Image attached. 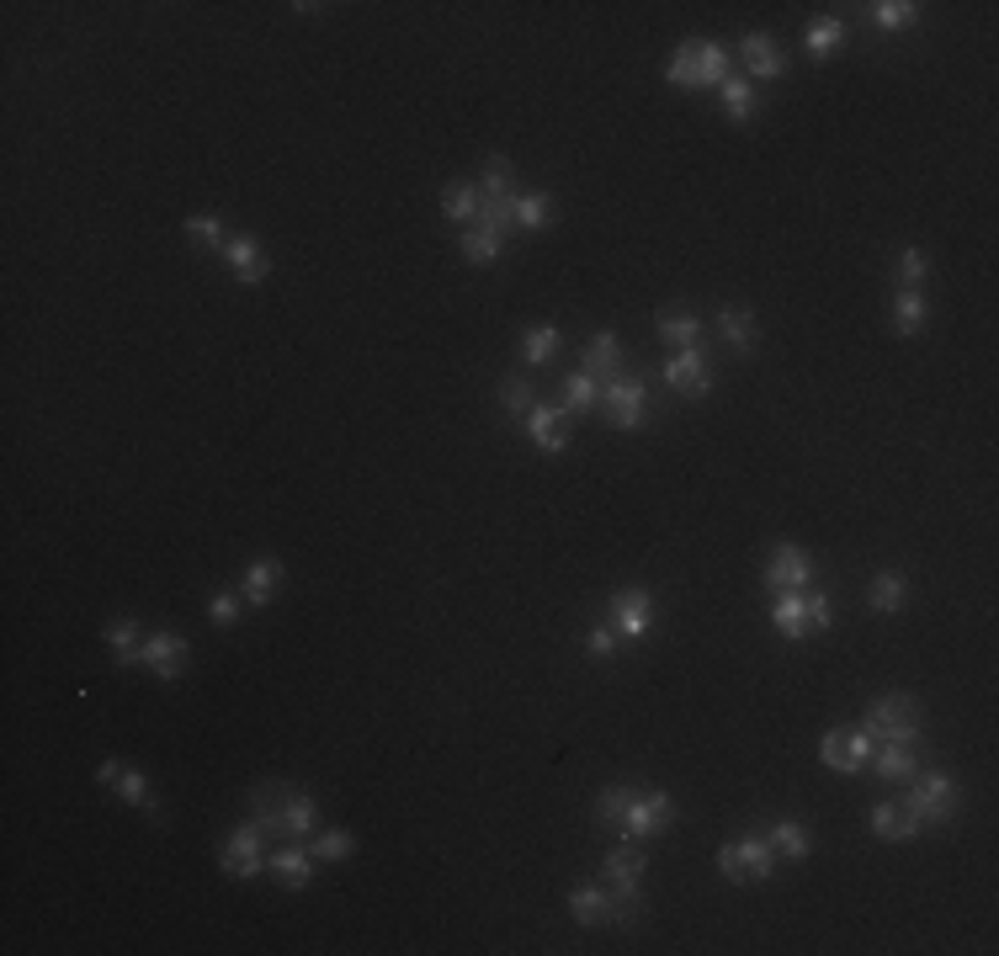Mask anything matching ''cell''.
Instances as JSON below:
<instances>
[{"label":"cell","mask_w":999,"mask_h":956,"mask_svg":"<svg viewBox=\"0 0 999 956\" xmlns=\"http://www.w3.org/2000/svg\"><path fill=\"white\" fill-rule=\"evenodd\" d=\"M665 80L681 86V91H702V86H723L729 80V48L723 43H707V38H691L670 53L665 64Z\"/></svg>","instance_id":"1"},{"label":"cell","mask_w":999,"mask_h":956,"mask_svg":"<svg viewBox=\"0 0 999 956\" xmlns=\"http://www.w3.org/2000/svg\"><path fill=\"white\" fill-rule=\"evenodd\" d=\"M957 803H962V791H957V781H951L947 770H926V776H909L903 808L915 813L920 824H951V818H957Z\"/></svg>","instance_id":"2"},{"label":"cell","mask_w":999,"mask_h":956,"mask_svg":"<svg viewBox=\"0 0 999 956\" xmlns=\"http://www.w3.org/2000/svg\"><path fill=\"white\" fill-rule=\"evenodd\" d=\"M718 872L729 877V883H766L771 872H777V850H771V839L766 835H739L729 839L723 850H718Z\"/></svg>","instance_id":"3"},{"label":"cell","mask_w":999,"mask_h":956,"mask_svg":"<svg viewBox=\"0 0 999 956\" xmlns=\"http://www.w3.org/2000/svg\"><path fill=\"white\" fill-rule=\"evenodd\" d=\"M872 734H882L888 744H915L920 739V723H926V713H920V701L915 696H903V691H888L878 696L872 707H867V717H861Z\"/></svg>","instance_id":"4"},{"label":"cell","mask_w":999,"mask_h":956,"mask_svg":"<svg viewBox=\"0 0 999 956\" xmlns=\"http://www.w3.org/2000/svg\"><path fill=\"white\" fill-rule=\"evenodd\" d=\"M872 749H878V734L867 723H851V728H829L825 744H819V760L840 776H861L872 765Z\"/></svg>","instance_id":"5"},{"label":"cell","mask_w":999,"mask_h":956,"mask_svg":"<svg viewBox=\"0 0 999 956\" xmlns=\"http://www.w3.org/2000/svg\"><path fill=\"white\" fill-rule=\"evenodd\" d=\"M607 621H611V633H617L622 644H638V638H649V627H655V596H649L643 585L611 590Z\"/></svg>","instance_id":"6"},{"label":"cell","mask_w":999,"mask_h":956,"mask_svg":"<svg viewBox=\"0 0 999 956\" xmlns=\"http://www.w3.org/2000/svg\"><path fill=\"white\" fill-rule=\"evenodd\" d=\"M601 409H607L611 430H628V436H633V430L643 426V409H649V382L617 372L611 382H601Z\"/></svg>","instance_id":"7"},{"label":"cell","mask_w":999,"mask_h":956,"mask_svg":"<svg viewBox=\"0 0 999 956\" xmlns=\"http://www.w3.org/2000/svg\"><path fill=\"white\" fill-rule=\"evenodd\" d=\"M569 914H575V925L596 930V925H633L638 904L611 898V887L601 883V887H575V893H569Z\"/></svg>","instance_id":"8"},{"label":"cell","mask_w":999,"mask_h":956,"mask_svg":"<svg viewBox=\"0 0 999 956\" xmlns=\"http://www.w3.org/2000/svg\"><path fill=\"white\" fill-rule=\"evenodd\" d=\"M267 829L250 818V824H240L234 835L223 839V850H219V872L223 877H256V872H267Z\"/></svg>","instance_id":"9"},{"label":"cell","mask_w":999,"mask_h":956,"mask_svg":"<svg viewBox=\"0 0 999 956\" xmlns=\"http://www.w3.org/2000/svg\"><path fill=\"white\" fill-rule=\"evenodd\" d=\"M676 824V797L670 791H633V803L622 813V835L628 839H655Z\"/></svg>","instance_id":"10"},{"label":"cell","mask_w":999,"mask_h":956,"mask_svg":"<svg viewBox=\"0 0 999 956\" xmlns=\"http://www.w3.org/2000/svg\"><path fill=\"white\" fill-rule=\"evenodd\" d=\"M643 872H649V856L638 850V845H617L607 860H601V883L611 887V898H622V904H643Z\"/></svg>","instance_id":"11"},{"label":"cell","mask_w":999,"mask_h":956,"mask_svg":"<svg viewBox=\"0 0 999 956\" xmlns=\"http://www.w3.org/2000/svg\"><path fill=\"white\" fill-rule=\"evenodd\" d=\"M97 781H101L107 791H118L122 803H133V808H144V813H154V818H160V803L149 797V781H144V770H139V765H128V760H101Z\"/></svg>","instance_id":"12"},{"label":"cell","mask_w":999,"mask_h":956,"mask_svg":"<svg viewBox=\"0 0 999 956\" xmlns=\"http://www.w3.org/2000/svg\"><path fill=\"white\" fill-rule=\"evenodd\" d=\"M187 659H192V648H187L181 633H149L144 654H139V665H149L160 680H181V675H187Z\"/></svg>","instance_id":"13"},{"label":"cell","mask_w":999,"mask_h":956,"mask_svg":"<svg viewBox=\"0 0 999 956\" xmlns=\"http://www.w3.org/2000/svg\"><path fill=\"white\" fill-rule=\"evenodd\" d=\"M813 579V558H808L798 542H777L771 548V564H766V585L771 590H803Z\"/></svg>","instance_id":"14"},{"label":"cell","mask_w":999,"mask_h":956,"mask_svg":"<svg viewBox=\"0 0 999 956\" xmlns=\"http://www.w3.org/2000/svg\"><path fill=\"white\" fill-rule=\"evenodd\" d=\"M223 261H229V277L244 282V287L267 282V271H271L267 250H261V239H256V235H234V239H229V245H223Z\"/></svg>","instance_id":"15"},{"label":"cell","mask_w":999,"mask_h":956,"mask_svg":"<svg viewBox=\"0 0 999 956\" xmlns=\"http://www.w3.org/2000/svg\"><path fill=\"white\" fill-rule=\"evenodd\" d=\"M293 781H267V787H256L250 791V818L267 829V839L271 835H288L282 829V818H288V803H293Z\"/></svg>","instance_id":"16"},{"label":"cell","mask_w":999,"mask_h":956,"mask_svg":"<svg viewBox=\"0 0 999 956\" xmlns=\"http://www.w3.org/2000/svg\"><path fill=\"white\" fill-rule=\"evenodd\" d=\"M527 441L537 452H563L569 447V415L553 405H532L527 409Z\"/></svg>","instance_id":"17"},{"label":"cell","mask_w":999,"mask_h":956,"mask_svg":"<svg viewBox=\"0 0 999 956\" xmlns=\"http://www.w3.org/2000/svg\"><path fill=\"white\" fill-rule=\"evenodd\" d=\"M739 53H745V64H750L756 80H781V74H787V53H781V43L771 32H745V38H739Z\"/></svg>","instance_id":"18"},{"label":"cell","mask_w":999,"mask_h":956,"mask_svg":"<svg viewBox=\"0 0 999 956\" xmlns=\"http://www.w3.org/2000/svg\"><path fill=\"white\" fill-rule=\"evenodd\" d=\"M665 382H670V388H681L686 399H702V394H712V372H707L702 351H676V357L665 361Z\"/></svg>","instance_id":"19"},{"label":"cell","mask_w":999,"mask_h":956,"mask_svg":"<svg viewBox=\"0 0 999 956\" xmlns=\"http://www.w3.org/2000/svg\"><path fill=\"white\" fill-rule=\"evenodd\" d=\"M277 585H282V564H277L271 552H261L256 564H244V606H250V611H261V606H271V596H277Z\"/></svg>","instance_id":"20"},{"label":"cell","mask_w":999,"mask_h":956,"mask_svg":"<svg viewBox=\"0 0 999 956\" xmlns=\"http://www.w3.org/2000/svg\"><path fill=\"white\" fill-rule=\"evenodd\" d=\"M867 829H872V835L878 839H915L920 835V829H926V824H920V818H915V813L903 808V803H878V808L867 813Z\"/></svg>","instance_id":"21"},{"label":"cell","mask_w":999,"mask_h":956,"mask_svg":"<svg viewBox=\"0 0 999 956\" xmlns=\"http://www.w3.org/2000/svg\"><path fill=\"white\" fill-rule=\"evenodd\" d=\"M771 621H777L781 638L803 644L808 638V590H777V600H771Z\"/></svg>","instance_id":"22"},{"label":"cell","mask_w":999,"mask_h":956,"mask_svg":"<svg viewBox=\"0 0 999 956\" xmlns=\"http://www.w3.org/2000/svg\"><path fill=\"white\" fill-rule=\"evenodd\" d=\"M655 330L665 346H676V351H702V340H707V325L697 319V313H659L655 319Z\"/></svg>","instance_id":"23"},{"label":"cell","mask_w":999,"mask_h":956,"mask_svg":"<svg viewBox=\"0 0 999 956\" xmlns=\"http://www.w3.org/2000/svg\"><path fill=\"white\" fill-rule=\"evenodd\" d=\"M267 872L277 877L282 887H309V877H314V856L309 850H298V845H282L277 856H267Z\"/></svg>","instance_id":"24"},{"label":"cell","mask_w":999,"mask_h":956,"mask_svg":"<svg viewBox=\"0 0 999 956\" xmlns=\"http://www.w3.org/2000/svg\"><path fill=\"white\" fill-rule=\"evenodd\" d=\"M872 770L882 781H909V776H920V755H915V744H878L872 749Z\"/></svg>","instance_id":"25"},{"label":"cell","mask_w":999,"mask_h":956,"mask_svg":"<svg viewBox=\"0 0 999 956\" xmlns=\"http://www.w3.org/2000/svg\"><path fill=\"white\" fill-rule=\"evenodd\" d=\"M511 223L516 229H527V235L548 229V223H553V197H548V191H516Z\"/></svg>","instance_id":"26"},{"label":"cell","mask_w":999,"mask_h":956,"mask_svg":"<svg viewBox=\"0 0 999 956\" xmlns=\"http://www.w3.org/2000/svg\"><path fill=\"white\" fill-rule=\"evenodd\" d=\"M766 839H771L777 860H808V856H813V839H808V829H803V824H792V818H777V824L766 829Z\"/></svg>","instance_id":"27"},{"label":"cell","mask_w":999,"mask_h":956,"mask_svg":"<svg viewBox=\"0 0 999 956\" xmlns=\"http://www.w3.org/2000/svg\"><path fill=\"white\" fill-rule=\"evenodd\" d=\"M580 372H590L596 382H611V378H617V335H611V330H596V335H590L586 367H580Z\"/></svg>","instance_id":"28"},{"label":"cell","mask_w":999,"mask_h":956,"mask_svg":"<svg viewBox=\"0 0 999 956\" xmlns=\"http://www.w3.org/2000/svg\"><path fill=\"white\" fill-rule=\"evenodd\" d=\"M559 346H563L559 325H532V330L521 335V361H527V367H548V361L559 357Z\"/></svg>","instance_id":"29"},{"label":"cell","mask_w":999,"mask_h":956,"mask_svg":"<svg viewBox=\"0 0 999 956\" xmlns=\"http://www.w3.org/2000/svg\"><path fill=\"white\" fill-rule=\"evenodd\" d=\"M101 638H107V648H112V659H118V665H139V654H144V633H139L128 617L107 621V633H101Z\"/></svg>","instance_id":"30"},{"label":"cell","mask_w":999,"mask_h":956,"mask_svg":"<svg viewBox=\"0 0 999 956\" xmlns=\"http://www.w3.org/2000/svg\"><path fill=\"white\" fill-rule=\"evenodd\" d=\"M903 596H909V585H903V574H893V569H882L878 579L867 585V606H872V611H882V617L903 611Z\"/></svg>","instance_id":"31"},{"label":"cell","mask_w":999,"mask_h":956,"mask_svg":"<svg viewBox=\"0 0 999 956\" xmlns=\"http://www.w3.org/2000/svg\"><path fill=\"white\" fill-rule=\"evenodd\" d=\"M867 22L878 32H903V27L920 22V6L915 0H878V6H867Z\"/></svg>","instance_id":"32"},{"label":"cell","mask_w":999,"mask_h":956,"mask_svg":"<svg viewBox=\"0 0 999 956\" xmlns=\"http://www.w3.org/2000/svg\"><path fill=\"white\" fill-rule=\"evenodd\" d=\"M718 330H723V340H729L733 351H756V340H760V325L750 309H723L718 313Z\"/></svg>","instance_id":"33"},{"label":"cell","mask_w":999,"mask_h":956,"mask_svg":"<svg viewBox=\"0 0 999 956\" xmlns=\"http://www.w3.org/2000/svg\"><path fill=\"white\" fill-rule=\"evenodd\" d=\"M846 32H851V27L840 22V17H819V22L808 27V38H803V53H808V59H829V53H835V48L846 43Z\"/></svg>","instance_id":"34"},{"label":"cell","mask_w":999,"mask_h":956,"mask_svg":"<svg viewBox=\"0 0 999 956\" xmlns=\"http://www.w3.org/2000/svg\"><path fill=\"white\" fill-rule=\"evenodd\" d=\"M601 405V382L590 378V372H569L563 378V415H586V409Z\"/></svg>","instance_id":"35"},{"label":"cell","mask_w":999,"mask_h":956,"mask_svg":"<svg viewBox=\"0 0 999 956\" xmlns=\"http://www.w3.org/2000/svg\"><path fill=\"white\" fill-rule=\"evenodd\" d=\"M926 292L920 287H903L899 292V303H893V330L899 335H920L926 330Z\"/></svg>","instance_id":"36"},{"label":"cell","mask_w":999,"mask_h":956,"mask_svg":"<svg viewBox=\"0 0 999 956\" xmlns=\"http://www.w3.org/2000/svg\"><path fill=\"white\" fill-rule=\"evenodd\" d=\"M718 91H723V112H729L733 122H750L760 112V96H756V86H750V80H733V74H729Z\"/></svg>","instance_id":"37"},{"label":"cell","mask_w":999,"mask_h":956,"mask_svg":"<svg viewBox=\"0 0 999 956\" xmlns=\"http://www.w3.org/2000/svg\"><path fill=\"white\" fill-rule=\"evenodd\" d=\"M282 829H288L293 839H303V835H314V829H319V803H314V797H309L303 787L293 791V803H288V818H282Z\"/></svg>","instance_id":"38"},{"label":"cell","mask_w":999,"mask_h":956,"mask_svg":"<svg viewBox=\"0 0 999 956\" xmlns=\"http://www.w3.org/2000/svg\"><path fill=\"white\" fill-rule=\"evenodd\" d=\"M532 405H537L532 378H527V372H506V378H500V409H511V415L527 420V409Z\"/></svg>","instance_id":"39"},{"label":"cell","mask_w":999,"mask_h":956,"mask_svg":"<svg viewBox=\"0 0 999 956\" xmlns=\"http://www.w3.org/2000/svg\"><path fill=\"white\" fill-rule=\"evenodd\" d=\"M500 250H506V235H494V229H484V223H473V229L463 235V256L473 266L500 261Z\"/></svg>","instance_id":"40"},{"label":"cell","mask_w":999,"mask_h":956,"mask_svg":"<svg viewBox=\"0 0 999 956\" xmlns=\"http://www.w3.org/2000/svg\"><path fill=\"white\" fill-rule=\"evenodd\" d=\"M628 803H633V787H607L601 797H596V824L601 829H622V813H628Z\"/></svg>","instance_id":"41"},{"label":"cell","mask_w":999,"mask_h":956,"mask_svg":"<svg viewBox=\"0 0 999 956\" xmlns=\"http://www.w3.org/2000/svg\"><path fill=\"white\" fill-rule=\"evenodd\" d=\"M441 213L452 218V223H473V218H479V191L452 181V187L441 191Z\"/></svg>","instance_id":"42"},{"label":"cell","mask_w":999,"mask_h":956,"mask_svg":"<svg viewBox=\"0 0 999 956\" xmlns=\"http://www.w3.org/2000/svg\"><path fill=\"white\" fill-rule=\"evenodd\" d=\"M351 850H357V839L346 835V829H319L314 845H309V856L314 860H346Z\"/></svg>","instance_id":"43"},{"label":"cell","mask_w":999,"mask_h":956,"mask_svg":"<svg viewBox=\"0 0 999 956\" xmlns=\"http://www.w3.org/2000/svg\"><path fill=\"white\" fill-rule=\"evenodd\" d=\"M187 239H192L197 250H213V245H229V239H223L219 213H192V218H187Z\"/></svg>","instance_id":"44"},{"label":"cell","mask_w":999,"mask_h":956,"mask_svg":"<svg viewBox=\"0 0 999 956\" xmlns=\"http://www.w3.org/2000/svg\"><path fill=\"white\" fill-rule=\"evenodd\" d=\"M240 611H250V606H244V590H219V596L208 600V617L219 621V627H234Z\"/></svg>","instance_id":"45"},{"label":"cell","mask_w":999,"mask_h":956,"mask_svg":"<svg viewBox=\"0 0 999 956\" xmlns=\"http://www.w3.org/2000/svg\"><path fill=\"white\" fill-rule=\"evenodd\" d=\"M926 277H930V256H926V250H915V245L899 250V282L903 287H920Z\"/></svg>","instance_id":"46"},{"label":"cell","mask_w":999,"mask_h":956,"mask_svg":"<svg viewBox=\"0 0 999 956\" xmlns=\"http://www.w3.org/2000/svg\"><path fill=\"white\" fill-rule=\"evenodd\" d=\"M617 633H611V621H601V627H590V638H586V654L596 659V665H607V659H617Z\"/></svg>","instance_id":"47"},{"label":"cell","mask_w":999,"mask_h":956,"mask_svg":"<svg viewBox=\"0 0 999 956\" xmlns=\"http://www.w3.org/2000/svg\"><path fill=\"white\" fill-rule=\"evenodd\" d=\"M511 160H506V155H489L484 160V191H511Z\"/></svg>","instance_id":"48"},{"label":"cell","mask_w":999,"mask_h":956,"mask_svg":"<svg viewBox=\"0 0 999 956\" xmlns=\"http://www.w3.org/2000/svg\"><path fill=\"white\" fill-rule=\"evenodd\" d=\"M829 621H835V611H829V596H825V590H808V633H825Z\"/></svg>","instance_id":"49"}]
</instances>
